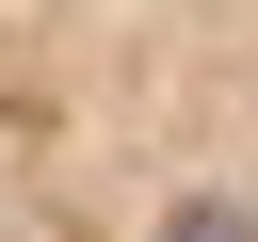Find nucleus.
<instances>
[{
    "label": "nucleus",
    "mask_w": 258,
    "mask_h": 242,
    "mask_svg": "<svg viewBox=\"0 0 258 242\" xmlns=\"http://www.w3.org/2000/svg\"><path fill=\"white\" fill-rule=\"evenodd\" d=\"M0 242H258V0H0Z\"/></svg>",
    "instance_id": "obj_1"
}]
</instances>
